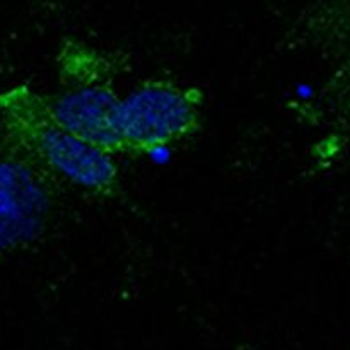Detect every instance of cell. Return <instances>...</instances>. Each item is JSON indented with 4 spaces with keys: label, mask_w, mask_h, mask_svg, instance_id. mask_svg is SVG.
Segmentation results:
<instances>
[{
    "label": "cell",
    "mask_w": 350,
    "mask_h": 350,
    "mask_svg": "<svg viewBox=\"0 0 350 350\" xmlns=\"http://www.w3.org/2000/svg\"><path fill=\"white\" fill-rule=\"evenodd\" d=\"M0 122L23 150L55 178L108 198L120 190L115 156L84 142L57 122L46 96L27 85L0 94Z\"/></svg>",
    "instance_id": "obj_1"
},
{
    "label": "cell",
    "mask_w": 350,
    "mask_h": 350,
    "mask_svg": "<svg viewBox=\"0 0 350 350\" xmlns=\"http://www.w3.org/2000/svg\"><path fill=\"white\" fill-rule=\"evenodd\" d=\"M58 67L62 91L46 96L57 122L84 142L120 156L113 120L122 98L111 62L94 48L68 41L58 53Z\"/></svg>",
    "instance_id": "obj_2"
},
{
    "label": "cell",
    "mask_w": 350,
    "mask_h": 350,
    "mask_svg": "<svg viewBox=\"0 0 350 350\" xmlns=\"http://www.w3.org/2000/svg\"><path fill=\"white\" fill-rule=\"evenodd\" d=\"M204 92L167 79H149L123 96L113 120L120 156H149L185 142L200 129Z\"/></svg>",
    "instance_id": "obj_3"
},
{
    "label": "cell",
    "mask_w": 350,
    "mask_h": 350,
    "mask_svg": "<svg viewBox=\"0 0 350 350\" xmlns=\"http://www.w3.org/2000/svg\"><path fill=\"white\" fill-rule=\"evenodd\" d=\"M48 211L50 198L33 170L0 157V253L36 239Z\"/></svg>",
    "instance_id": "obj_4"
}]
</instances>
